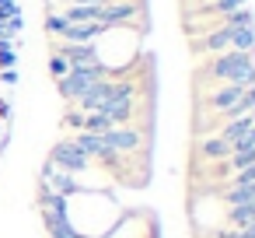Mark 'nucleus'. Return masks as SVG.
I'll return each instance as SVG.
<instances>
[{
  "label": "nucleus",
  "mask_w": 255,
  "mask_h": 238,
  "mask_svg": "<svg viewBox=\"0 0 255 238\" xmlns=\"http://www.w3.org/2000/svg\"><path fill=\"white\" fill-rule=\"evenodd\" d=\"M102 137H105V144H109L116 154H129V151H136V147L143 144V133H140L136 126H112V130H105Z\"/></svg>",
  "instance_id": "4"
},
{
  "label": "nucleus",
  "mask_w": 255,
  "mask_h": 238,
  "mask_svg": "<svg viewBox=\"0 0 255 238\" xmlns=\"http://www.w3.org/2000/svg\"><path fill=\"white\" fill-rule=\"evenodd\" d=\"M109 91H112V81H105V77H102V81H95L88 91H81V95H77V105L84 109V116H88V112H98V109H102V102L109 98Z\"/></svg>",
  "instance_id": "8"
},
{
  "label": "nucleus",
  "mask_w": 255,
  "mask_h": 238,
  "mask_svg": "<svg viewBox=\"0 0 255 238\" xmlns=\"http://www.w3.org/2000/svg\"><path fill=\"white\" fill-rule=\"evenodd\" d=\"M46 189L49 193H60V196H70V193H77V182H74L70 172H63V168H56L49 161V168H46Z\"/></svg>",
  "instance_id": "10"
},
{
  "label": "nucleus",
  "mask_w": 255,
  "mask_h": 238,
  "mask_svg": "<svg viewBox=\"0 0 255 238\" xmlns=\"http://www.w3.org/2000/svg\"><path fill=\"white\" fill-rule=\"evenodd\" d=\"M74 144L84 151L88 161H91V158H98V161H116V151L105 144L102 133H81V137H74Z\"/></svg>",
  "instance_id": "7"
},
{
  "label": "nucleus",
  "mask_w": 255,
  "mask_h": 238,
  "mask_svg": "<svg viewBox=\"0 0 255 238\" xmlns=\"http://www.w3.org/2000/svg\"><path fill=\"white\" fill-rule=\"evenodd\" d=\"M56 168H63V172H70V175H77V172H84L91 161L84 158V151L74 144V140H60L56 147H53V158H49Z\"/></svg>",
  "instance_id": "3"
},
{
  "label": "nucleus",
  "mask_w": 255,
  "mask_h": 238,
  "mask_svg": "<svg viewBox=\"0 0 255 238\" xmlns=\"http://www.w3.org/2000/svg\"><path fill=\"white\" fill-rule=\"evenodd\" d=\"M248 165H255V147L231 154V172H241V168H248Z\"/></svg>",
  "instance_id": "23"
},
{
  "label": "nucleus",
  "mask_w": 255,
  "mask_h": 238,
  "mask_svg": "<svg viewBox=\"0 0 255 238\" xmlns=\"http://www.w3.org/2000/svg\"><path fill=\"white\" fill-rule=\"evenodd\" d=\"M210 77L224 81V84H241V88H252L255 84V53H220L213 63H210Z\"/></svg>",
  "instance_id": "1"
},
{
  "label": "nucleus",
  "mask_w": 255,
  "mask_h": 238,
  "mask_svg": "<svg viewBox=\"0 0 255 238\" xmlns=\"http://www.w3.org/2000/svg\"><path fill=\"white\" fill-rule=\"evenodd\" d=\"M18 14V4L14 0H0V21H7V18H14Z\"/></svg>",
  "instance_id": "28"
},
{
  "label": "nucleus",
  "mask_w": 255,
  "mask_h": 238,
  "mask_svg": "<svg viewBox=\"0 0 255 238\" xmlns=\"http://www.w3.org/2000/svg\"><path fill=\"white\" fill-rule=\"evenodd\" d=\"M102 77H105V70H102V67H95V70H70L67 77H60V81H56V88H60V95H63V98H74V102H77V95H81V91H88V88H91L95 81H102Z\"/></svg>",
  "instance_id": "2"
},
{
  "label": "nucleus",
  "mask_w": 255,
  "mask_h": 238,
  "mask_svg": "<svg viewBox=\"0 0 255 238\" xmlns=\"http://www.w3.org/2000/svg\"><path fill=\"white\" fill-rule=\"evenodd\" d=\"M98 4H74V7H67L63 11V18L70 21V25H91V21H98Z\"/></svg>",
  "instance_id": "12"
},
{
  "label": "nucleus",
  "mask_w": 255,
  "mask_h": 238,
  "mask_svg": "<svg viewBox=\"0 0 255 238\" xmlns=\"http://www.w3.org/2000/svg\"><path fill=\"white\" fill-rule=\"evenodd\" d=\"M136 14H140V7L129 4V0H123V4H105V7L98 11V25H102V28H116V25H126V21L136 18Z\"/></svg>",
  "instance_id": "5"
},
{
  "label": "nucleus",
  "mask_w": 255,
  "mask_h": 238,
  "mask_svg": "<svg viewBox=\"0 0 255 238\" xmlns=\"http://www.w3.org/2000/svg\"><path fill=\"white\" fill-rule=\"evenodd\" d=\"M199 46H203L206 53H217V56H220V53H227V49H231V32H227V28H217V32H210Z\"/></svg>",
  "instance_id": "15"
},
{
  "label": "nucleus",
  "mask_w": 255,
  "mask_h": 238,
  "mask_svg": "<svg viewBox=\"0 0 255 238\" xmlns=\"http://www.w3.org/2000/svg\"><path fill=\"white\" fill-rule=\"evenodd\" d=\"M241 95H245V88H241V84H224L220 91H213V95H210V109L227 112V109H231V105H234Z\"/></svg>",
  "instance_id": "11"
},
{
  "label": "nucleus",
  "mask_w": 255,
  "mask_h": 238,
  "mask_svg": "<svg viewBox=\"0 0 255 238\" xmlns=\"http://www.w3.org/2000/svg\"><path fill=\"white\" fill-rule=\"evenodd\" d=\"M231 49L234 53H255V25L252 28H234L231 32Z\"/></svg>",
  "instance_id": "17"
},
{
  "label": "nucleus",
  "mask_w": 255,
  "mask_h": 238,
  "mask_svg": "<svg viewBox=\"0 0 255 238\" xmlns=\"http://www.w3.org/2000/svg\"><path fill=\"white\" fill-rule=\"evenodd\" d=\"M227 221H231L234 228H248V224H255V200H252V203L227 207Z\"/></svg>",
  "instance_id": "14"
},
{
  "label": "nucleus",
  "mask_w": 255,
  "mask_h": 238,
  "mask_svg": "<svg viewBox=\"0 0 255 238\" xmlns=\"http://www.w3.org/2000/svg\"><path fill=\"white\" fill-rule=\"evenodd\" d=\"M60 56L70 63V70H95V67H102L95 46H74V42H70V46L60 49Z\"/></svg>",
  "instance_id": "6"
},
{
  "label": "nucleus",
  "mask_w": 255,
  "mask_h": 238,
  "mask_svg": "<svg viewBox=\"0 0 255 238\" xmlns=\"http://www.w3.org/2000/svg\"><path fill=\"white\" fill-rule=\"evenodd\" d=\"M105 130H112V123L102 112H88L84 116V133H105Z\"/></svg>",
  "instance_id": "22"
},
{
  "label": "nucleus",
  "mask_w": 255,
  "mask_h": 238,
  "mask_svg": "<svg viewBox=\"0 0 255 238\" xmlns=\"http://www.w3.org/2000/svg\"><path fill=\"white\" fill-rule=\"evenodd\" d=\"M18 63V53H14V42H0V67L11 70Z\"/></svg>",
  "instance_id": "25"
},
{
  "label": "nucleus",
  "mask_w": 255,
  "mask_h": 238,
  "mask_svg": "<svg viewBox=\"0 0 255 238\" xmlns=\"http://www.w3.org/2000/svg\"><path fill=\"white\" fill-rule=\"evenodd\" d=\"M245 4H248V0H213L210 7H203V14H231V11H238Z\"/></svg>",
  "instance_id": "21"
},
{
  "label": "nucleus",
  "mask_w": 255,
  "mask_h": 238,
  "mask_svg": "<svg viewBox=\"0 0 255 238\" xmlns=\"http://www.w3.org/2000/svg\"><path fill=\"white\" fill-rule=\"evenodd\" d=\"M46 28H49V35H63L67 18H63V14H49V18H46Z\"/></svg>",
  "instance_id": "26"
},
{
  "label": "nucleus",
  "mask_w": 255,
  "mask_h": 238,
  "mask_svg": "<svg viewBox=\"0 0 255 238\" xmlns=\"http://www.w3.org/2000/svg\"><path fill=\"white\" fill-rule=\"evenodd\" d=\"M252 200H255V182H252V186H231V189H224V203H227V207L252 203Z\"/></svg>",
  "instance_id": "19"
},
{
  "label": "nucleus",
  "mask_w": 255,
  "mask_h": 238,
  "mask_svg": "<svg viewBox=\"0 0 255 238\" xmlns=\"http://www.w3.org/2000/svg\"><path fill=\"white\" fill-rule=\"evenodd\" d=\"M252 182H255V165H248V168L234 172V182H231V186H252Z\"/></svg>",
  "instance_id": "27"
},
{
  "label": "nucleus",
  "mask_w": 255,
  "mask_h": 238,
  "mask_svg": "<svg viewBox=\"0 0 255 238\" xmlns=\"http://www.w3.org/2000/svg\"><path fill=\"white\" fill-rule=\"evenodd\" d=\"M42 214H46V221H53V217H67V196H60V193H42Z\"/></svg>",
  "instance_id": "13"
},
{
  "label": "nucleus",
  "mask_w": 255,
  "mask_h": 238,
  "mask_svg": "<svg viewBox=\"0 0 255 238\" xmlns=\"http://www.w3.org/2000/svg\"><path fill=\"white\" fill-rule=\"evenodd\" d=\"M199 154L210 158V161H213V158H231V144H227L224 137H206V140L199 144Z\"/></svg>",
  "instance_id": "16"
},
{
  "label": "nucleus",
  "mask_w": 255,
  "mask_h": 238,
  "mask_svg": "<svg viewBox=\"0 0 255 238\" xmlns=\"http://www.w3.org/2000/svg\"><path fill=\"white\" fill-rule=\"evenodd\" d=\"M252 25H255V18H252L248 7H238V11L224 14V21H220V28H227V32H234V28H252Z\"/></svg>",
  "instance_id": "18"
},
{
  "label": "nucleus",
  "mask_w": 255,
  "mask_h": 238,
  "mask_svg": "<svg viewBox=\"0 0 255 238\" xmlns=\"http://www.w3.org/2000/svg\"><path fill=\"white\" fill-rule=\"evenodd\" d=\"M0 81H4V84H18V70H14V67L4 70V74H0Z\"/></svg>",
  "instance_id": "29"
},
{
  "label": "nucleus",
  "mask_w": 255,
  "mask_h": 238,
  "mask_svg": "<svg viewBox=\"0 0 255 238\" xmlns=\"http://www.w3.org/2000/svg\"><path fill=\"white\" fill-rule=\"evenodd\" d=\"M74 4H98V7H105V4H112V0H74Z\"/></svg>",
  "instance_id": "30"
},
{
  "label": "nucleus",
  "mask_w": 255,
  "mask_h": 238,
  "mask_svg": "<svg viewBox=\"0 0 255 238\" xmlns=\"http://www.w3.org/2000/svg\"><path fill=\"white\" fill-rule=\"evenodd\" d=\"M0 116H11V102H4V98H0Z\"/></svg>",
  "instance_id": "31"
},
{
  "label": "nucleus",
  "mask_w": 255,
  "mask_h": 238,
  "mask_svg": "<svg viewBox=\"0 0 255 238\" xmlns=\"http://www.w3.org/2000/svg\"><path fill=\"white\" fill-rule=\"evenodd\" d=\"M109 28H102L98 21H91V25H70L67 21V28H63V39L67 42H74V46H91L98 35H105Z\"/></svg>",
  "instance_id": "9"
},
{
  "label": "nucleus",
  "mask_w": 255,
  "mask_h": 238,
  "mask_svg": "<svg viewBox=\"0 0 255 238\" xmlns=\"http://www.w3.org/2000/svg\"><path fill=\"white\" fill-rule=\"evenodd\" d=\"M46 228H49L53 238H81V235L70 228V217H53V221H46Z\"/></svg>",
  "instance_id": "20"
},
{
  "label": "nucleus",
  "mask_w": 255,
  "mask_h": 238,
  "mask_svg": "<svg viewBox=\"0 0 255 238\" xmlns=\"http://www.w3.org/2000/svg\"><path fill=\"white\" fill-rule=\"evenodd\" d=\"M49 74L60 81V77H67V74H70V63H67L60 53H53V56H49Z\"/></svg>",
  "instance_id": "24"
}]
</instances>
